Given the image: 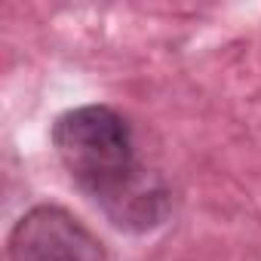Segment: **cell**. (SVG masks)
<instances>
[{
	"instance_id": "6da1fadb",
	"label": "cell",
	"mask_w": 261,
	"mask_h": 261,
	"mask_svg": "<svg viewBox=\"0 0 261 261\" xmlns=\"http://www.w3.org/2000/svg\"><path fill=\"white\" fill-rule=\"evenodd\" d=\"M53 148L68 175L120 227H151L166 212V191L136 163L133 129L105 108L83 105L53 126Z\"/></svg>"
},
{
	"instance_id": "7a4b0ae2",
	"label": "cell",
	"mask_w": 261,
	"mask_h": 261,
	"mask_svg": "<svg viewBox=\"0 0 261 261\" xmlns=\"http://www.w3.org/2000/svg\"><path fill=\"white\" fill-rule=\"evenodd\" d=\"M13 261H105L101 243L62 206H34L10 233Z\"/></svg>"
}]
</instances>
